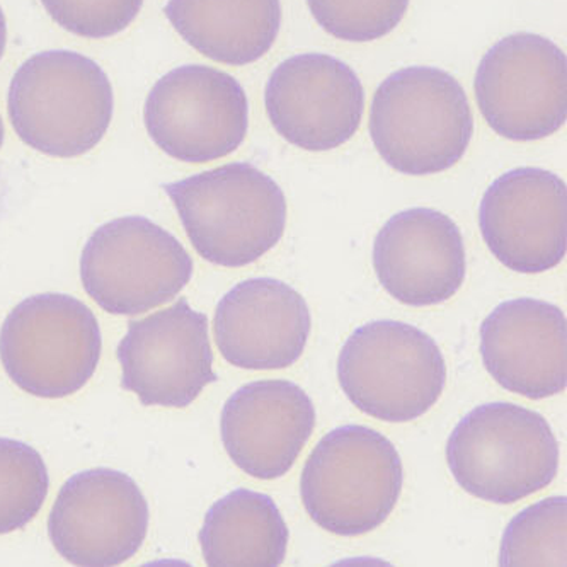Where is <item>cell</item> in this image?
I'll return each mask as SVG.
<instances>
[{
  "mask_svg": "<svg viewBox=\"0 0 567 567\" xmlns=\"http://www.w3.org/2000/svg\"><path fill=\"white\" fill-rule=\"evenodd\" d=\"M198 538L207 566L278 567L290 534L274 497L240 487L208 509Z\"/></svg>",
  "mask_w": 567,
  "mask_h": 567,
  "instance_id": "cell-20",
  "label": "cell"
},
{
  "mask_svg": "<svg viewBox=\"0 0 567 567\" xmlns=\"http://www.w3.org/2000/svg\"><path fill=\"white\" fill-rule=\"evenodd\" d=\"M373 269L383 290L398 302L439 306L464 285V237L449 215L433 208H410L389 218L377 234Z\"/></svg>",
  "mask_w": 567,
  "mask_h": 567,
  "instance_id": "cell-15",
  "label": "cell"
},
{
  "mask_svg": "<svg viewBox=\"0 0 567 567\" xmlns=\"http://www.w3.org/2000/svg\"><path fill=\"white\" fill-rule=\"evenodd\" d=\"M310 329L312 317L306 299L275 278L240 281L215 310L218 350L237 369H288L306 351Z\"/></svg>",
  "mask_w": 567,
  "mask_h": 567,
  "instance_id": "cell-17",
  "label": "cell"
},
{
  "mask_svg": "<svg viewBox=\"0 0 567 567\" xmlns=\"http://www.w3.org/2000/svg\"><path fill=\"white\" fill-rule=\"evenodd\" d=\"M398 449L379 431L347 424L329 431L303 465L300 496L326 532L358 537L379 528L401 497Z\"/></svg>",
  "mask_w": 567,
  "mask_h": 567,
  "instance_id": "cell-5",
  "label": "cell"
},
{
  "mask_svg": "<svg viewBox=\"0 0 567 567\" xmlns=\"http://www.w3.org/2000/svg\"><path fill=\"white\" fill-rule=\"evenodd\" d=\"M474 91L481 115L499 137H550L567 118L566 55L540 34H509L481 60Z\"/></svg>",
  "mask_w": 567,
  "mask_h": 567,
  "instance_id": "cell-9",
  "label": "cell"
},
{
  "mask_svg": "<svg viewBox=\"0 0 567 567\" xmlns=\"http://www.w3.org/2000/svg\"><path fill=\"white\" fill-rule=\"evenodd\" d=\"M480 227L489 251L506 268L546 274L566 258V183L540 167L508 171L484 193Z\"/></svg>",
  "mask_w": 567,
  "mask_h": 567,
  "instance_id": "cell-14",
  "label": "cell"
},
{
  "mask_svg": "<svg viewBox=\"0 0 567 567\" xmlns=\"http://www.w3.org/2000/svg\"><path fill=\"white\" fill-rule=\"evenodd\" d=\"M49 489V468L40 452L19 440L0 439V535L27 527Z\"/></svg>",
  "mask_w": 567,
  "mask_h": 567,
  "instance_id": "cell-22",
  "label": "cell"
},
{
  "mask_svg": "<svg viewBox=\"0 0 567 567\" xmlns=\"http://www.w3.org/2000/svg\"><path fill=\"white\" fill-rule=\"evenodd\" d=\"M567 499L553 496L528 506L503 534V567L567 566Z\"/></svg>",
  "mask_w": 567,
  "mask_h": 567,
  "instance_id": "cell-21",
  "label": "cell"
},
{
  "mask_svg": "<svg viewBox=\"0 0 567 567\" xmlns=\"http://www.w3.org/2000/svg\"><path fill=\"white\" fill-rule=\"evenodd\" d=\"M185 246L145 217L101 225L82 249L85 293L107 313L138 316L176 299L193 277Z\"/></svg>",
  "mask_w": 567,
  "mask_h": 567,
  "instance_id": "cell-8",
  "label": "cell"
},
{
  "mask_svg": "<svg viewBox=\"0 0 567 567\" xmlns=\"http://www.w3.org/2000/svg\"><path fill=\"white\" fill-rule=\"evenodd\" d=\"M446 462L465 493L494 505H515L553 483L559 442L542 414L512 402H489L452 431Z\"/></svg>",
  "mask_w": 567,
  "mask_h": 567,
  "instance_id": "cell-4",
  "label": "cell"
},
{
  "mask_svg": "<svg viewBox=\"0 0 567 567\" xmlns=\"http://www.w3.org/2000/svg\"><path fill=\"white\" fill-rule=\"evenodd\" d=\"M4 123H2V116H0V148H2V144H4Z\"/></svg>",
  "mask_w": 567,
  "mask_h": 567,
  "instance_id": "cell-26",
  "label": "cell"
},
{
  "mask_svg": "<svg viewBox=\"0 0 567 567\" xmlns=\"http://www.w3.org/2000/svg\"><path fill=\"white\" fill-rule=\"evenodd\" d=\"M339 385L361 413L410 423L439 402L446 363L435 339L399 321H373L344 341Z\"/></svg>",
  "mask_w": 567,
  "mask_h": 567,
  "instance_id": "cell-6",
  "label": "cell"
},
{
  "mask_svg": "<svg viewBox=\"0 0 567 567\" xmlns=\"http://www.w3.org/2000/svg\"><path fill=\"white\" fill-rule=\"evenodd\" d=\"M116 357L122 365V388L147 408H188L218 379L208 317L186 299L130 322Z\"/></svg>",
  "mask_w": 567,
  "mask_h": 567,
  "instance_id": "cell-12",
  "label": "cell"
},
{
  "mask_svg": "<svg viewBox=\"0 0 567 567\" xmlns=\"http://www.w3.org/2000/svg\"><path fill=\"white\" fill-rule=\"evenodd\" d=\"M115 96L106 72L71 50L37 53L16 71L8 113L28 147L71 158L93 151L110 128Z\"/></svg>",
  "mask_w": 567,
  "mask_h": 567,
  "instance_id": "cell-3",
  "label": "cell"
},
{
  "mask_svg": "<svg viewBox=\"0 0 567 567\" xmlns=\"http://www.w3.org/2000/svg\"><path fill=\"white\" fill-rule=\"evenodd\" d=\"M186 236L205 261L243 268L271 251L287 227L277 181L249 163H233L164 186Z\"/></svg>",
  "mask_w": 567,
  "mask_h": 567,
  "instance_id": "cell-1",
  "label": "cell"
},
{
  "mask_svg": "<svg viewBox=\"0 0 567 567\" xmlns=\"http://www.w3.org/2000/svg\"><path fill=\"white\" fill-rule=\"evenodd\" d=\"M265 106L269 122L288 144L328 152L357 135L365 91L343 60L302 53L284 60L269 75Z\"/></svg>",
  "mask_w": 567,
  "mask_h": 567,
  "instance_id": "cell-13",
  "label": "cell"
},
{
  "mask_svg": "<svg viewBox=\"0 0 567 567\" xmlns=\"http://www.w3.org/2000/svg\"><path fill=\"white\" fill-rule=\"evenodd\" d=\"M164 12L196 52L225 65L258 62L281 28L280 0H169Z\"/></svg>",
  "mask_w": 567,
  "mask_h": 567,
  "instance_id": "cell-19",
  "label": "cell"
},
{
  "mask_svg": "<svg viewBox=\"0 0 567 567\" xmlns=\"http://www.w3.org/2000/svg\"><path fill=\"white\" fill-rule=\"evenodd\" d=\"M312 399L288 380H256L227 399L220 436L234 464L255 480L288 474L316 427Z\"/></svg>",
  "mask_w": 567,
  "mask_h": 567,
  "instance_id": "cell-16",
  "label": "cell"
},
{
  "mask_svg": "<svg viewBox=\"0 0 567 567\" xmlns=\"http://www.w3.org/2000/svg\"><path fill=\"white\" fill-rule=\"evenodd\" d=\"M144 122L161 151L186 164L227 157L249 128V101L227 72L207 65L177 66L158 79L145 101Z\"/></svg>",
  "mask_w": 567,
  "mask_h": 567,
  "instance_id": "cell-10",
  "label": "cell"
},
{
  "mask_svg": "<svg viewBox=\"0 0 567 567\" xmlns=\"http://www.w3.org/2000/svg\"><path fill=\"white\" fill-rule=\"evenodd\" d=\"M101 350L96 316L71 295H33L0 328L2 367L34 398L63 399L81 391L96 372Z\"/></svg>",
  "mask_w": 567,
  "mask_h": 567,
  "instance_id": "cell-7",
  "label": "cell"
},
{
  "mask_svg": "<svg viewBox=\"0 0 567 567\" xmlns=\"http://www.w3.org/2000/svg\"><path fill=\"white\" fill-rule=\"evenodd\" d=\"M307 6L326 33L351 43H369L401 24L410 0H307Z\"/></svg>",
  "mask_w": 567,
  "mask_h": 567,
  "instance_id": "cell-23",
  "label": "cell"
},
{
  "mask_svg": "<svg viewBox=\"0 0 567 567\" xmlns=\"http://www.w3.org/2000/svg\"><path fill=\"white\" fill-rule=\"evenodd\" d=\"M481 357L503 389L534 401L566 389V313L537 299L499 303L481 326Z\"/></svg>",
  "mask_w": 567,
  "mask_h": 567,
  "instance_id": "cell-18",
  "label": "cell"
},
{
  "mask_svg": "<svg viewBox=\"0 0 567 567\" xmlns=\"http://www.w3.org/2000/svg\"><path fill=\"white\" fill-rule=\"evenodd\" d=\"M147 499L135 481L113 468H89L60 487L49 516L56 553L81 567H113L132 559L148 532Z\"/></svg>",
  "mask_w": 567,
  "mask_h": 567,
  "instance_id": "cell-11",
  "label": "cell"
},
{
  "mask_svg": "<svg viewBox=\"0 0 567 567\" xmlns=\"http://www.w3.org/2000/svg\"><path fill=\"white\" fill-rule=\"evenodd\" d=\"M369 130L392 169L430 176L464 157L474 135V115L452 74L436 66H405L373 94Z\"/></svg>",
  "mask_w": 567,
  "mask_h": 567,
  "instance_id": "cell-2",
  "label": "cell"
},
{
  "mask_svg": "<svg viewBox=\"0 0 567 567\" xmlns=\"http://www.w3.org/2000/svg\"><path fill=\"white\" fill-rule=\"evenodd\" d=\"M63 30L89 40L122 33L141 14L144 0H41Z\"/></svg>",
  "mask_w": 567,
  "mask_h": 567,
  "instance_id": "cell-24",
  "label": "cell"
},
{
  "mask_svg": "<svg viewBox=\"0 0 567 567\" xmlns=\"http://www.w3.org/2000/svg\"><path fill=\"white\" fill-rule=\"evenodd\" d=\"M6 43H8V24H6V16L0 8V60L4 56Z\"/></svg>",
  "mask_w": 567,
  "mask_h": 567,
  "instance_id": "cell-25",
  "label": "cell"
}]
</instances>
